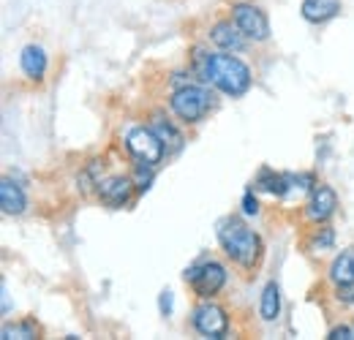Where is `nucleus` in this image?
<instances>
[{
    "mask_svg": "<svg viewBox=\"0 0 354 340\" xmlns=\"http://www.w3.org/2000/svg\"><path fill=\"white\" fill-rule=\"evenodd\" d=\"M335 207H338V193H335L330 185L319 182V185L310 191L308 202H306V207H303V215H306L308 223H324V220H330V218L335 215Z\"/></svg>",
    "mask_w": 354,
    "mask_h": 340,
    "instance_id": "nucleus-9",
    "label": "nucleus"
},
{
    "mask_svg": "<svg viewBox=\"0 0 354 340\" xmlns=\"http://www.w3.org/2000/svg\"><path fill=\"white\" fill-rule=\"evenodd\" d=\"M213 104H216L213 101V93L207 87L194 85V82H185V85L175 87L172 95H169L172 112H175L183 123H188V126L202 123L207 117V112L213 109Z\"/></svg>",
    "mask_w": 354,
    "mask_h": 340,
    "instance_id": "nucleus-3",
    "label": "nucleus"
},
{
    "mask_svg": "<svg viewBox=\"0 0 354 340\" xmlns=\"http://www.w3.org/2000/svg\"><path fill=\"white\" fill-rule=\"evenodd\" d=\"M278 313H281V289L275 281H270L262 292V299H259V316L265 321H275Z\"/></svg>",
    "mask_w": 354,
    "mask_h": 340,
    "instance_id": "nucleus-17",
    "label": "nucleus"
},
{
    "mask_svg": "<svg viewBox=\"0 0 354 340\" xmlns=\"http://www.w3.org/2000/svg\"><path fill=\"white\" fill-rule=\"evenodd\" d=\"M3 340H30L39 335V327L33 321H17V324H3Z\"/></svg>",
    "mask_w": 354,
    "mask_h": 340,
    "instance_id": "nucleus-18",
    "label": "nucleus"
},
{
    "mask_svg": "<svg viewBox=\"0 0 354 340\" xmlns=\"http://www.w3.org/2000/svg\"><path fill=\"white\" fill-rule=\"evenodd\" d=\"M243 213H245V215H257V213H259V202H257L254 191H245V196H243Z\"/></svg>",
    "mask_w": 354,
    "mask_h": 340,
    "instance_id": "nucleus-21",
    "label": "nucleus"
},
{
    "mask_svg": "<svg viewBox=\"0 0 354 340\" xmlns=\"http://www.w3.org/2000/svg\"><path fill=\"white\" fill-rule=\"evenodd\" d=\"M196 71L202 82L213 85L232 98L245 95L251 87V68L240 57L226 52H196Z\"/></svg>",
    "mask_w": 354,
    "mask_h": 340,
    "instance_id": "nucleus-1",
    "label": "nucleus"
},
{
    "mask_svg": "<svg viewBox=\"0 0 354 340\" xmlns=\"http://www.w3.org/2000/svg\"><path fill=\"white\" fill-rule=\"evenodd\" d=\"M191 324H194V330H196L202 338L218 340L229 332V316H226V310H223L221 305L210 302V299H205V302H199V305L194 308Z\"/></svg>",
    "mask_w": 354,
    "mask_h": 340,
    "instance_id": "nucleus-6",
    "label": "nucleus"
},
{
    "mask_svg": "<svg viewBox=\"0 0 354 340\" xmlns=\"http://www.w3.org/2000/svg\"><path fill=\"white\" fill-rule=\"evenodd\" d=\"M153 177H156V167H147V164H136V174H133L136 191H139V193H145V191L150 188Z\"/></svg>",
    "mask_w": 354,
    "mask_h": 340,
    "instance_id": "nucleus-20",
    "label": "nucleus"
},
{
    "mask_svg": "<svg viewBox=\"0 0 354 340\" xmlns=\"http://www.w3.org/2000/svg\"><path fill=\"white\" fill-rule=\"evenodd\" d=\"M133 191H136L133 177H123V174L101 177L98 185H95V193H98V199H101L106 207H123V205H129Z\"/></svg>",
    "mask_w": 354,
    "mask_h": 340,
    "instance_id": "nucleus-8",
    "label": "nucleus"
},
{
    "mask_svg": "<svg viewBox=\"0 0 354 340\" xmlns=\"http://www.w3.org/2000/svg\"><path fill=\"white\" fill-rule=\"evenodd\" d=\"M218 243H221L223 254L234 264H240L243 270H254L265 254L262 237L240 218H226L218 223Z\"/></svg>",
    "mask_w": 354,
    "mask_h": 340,
    "instance_id": "nucleus-2",
    "label": "nucleus"
},
{
    "mask_svg": "<svg viewBox=\"0 0 354 340\" xmlns=\"http://www.w3.org/2000/svg\"><path fill=\"white\" fill-rule=\"evenodd\" d=\"M335 297L341 299L344 305H352L354 302V286H338V289H335Z\"/></svg>",
    "mask_w": 354,
    "mask_h": 340,
    "instance_id": "nucleus-23",
    "label": "nucleus"
},
{
    "mask_svg": "<svg viewBox=\"0 0 354 340\" xmlns=\"http://www.w3.org/2000/svg\"><path fill=\"white\" fill-rule=\"evenodd\" d=\"M126 150L139 164L158 167L164 153H167V144L158 139V133L150 126H131L126 131Z\"/></svg>",
    "mask_w": 354,
    "mask_h": 340,
    "instance_id": "nucleus-4",
    "label": "nucleus"
},
{
    "mask_svg": "<svg viewBox=\"0 0 354 340\" xmlns=\"http://www.w3.org/2000/svg\"><path fill=\"white\" fill-rule=\"evenodd\" d=\"M161 310H164L167 316L172 313V292H164V294H161Z\"/></svg>",
    "mask_w": 354,
    "mask_h": 340,
    "instance_id": "nucleus-24",
    "label": "nucleus"
},
{
    "mask_svg": "<svg viewBox=\"0 0 354 340\" xmlns=\"http://www.w3.org/2000/svg\"><path fill=\"white\" fill-rule=\"evenodd\" d=\"M330 338H333V340H349V338H354V327H349V324H341V327L330 330Z\"/></svg>",
    "mask_w": 354,
    "mask_h": 340,
    "instance_id": "nucleus-22",
    "label": "nucleus"
},
{
    "mask_svg": "<svg viewBox=\"0 0 354 340\" xmlns=\"http://www.w3.org/2000/svg\"><path fill=\"white\" fill-rule=\"evenodd\" d=\"M335 245V232L330 226H322L308 243V251L310 254H322V251H330Z\"/></svg>",
    "mask_w": 354,
    "mask_h": 340,
    "instance_id": "nucleus-19",
    "label": "nucleus"
},
{
    "mask_svg": "<svg viewBox=\"0 0 354 340\" xmlns=\"http://www.w3.org/2000/svg\"><path fill=\"white\" fill-rule=\"evenodd\" d=\"M210 41L221 46L223 52H240L245 46V36L240 33V28L232 19H221L210 28Z\"/></svg>",
    "mask_w": 354,
    "mask_h": 340,
    "instance_id": "nucleus-10",
    "label": "nucleus"
},
{
    "mask_svg": "<svg viewBox=\"0 0 354 340\" xmlns=\"http://www.w3.org/2000/svg\"><path fill=\"white\" fill-rule=\"evenodd\" d=\"M185 281L191 283L196 297L213 299L226 286V267H223L221 261L205 258V261H199V264L185 270Z\"/></svg>",
    "mask_w": 354,
    "mask_h": 340,
    "instance_id": "nucleus-5",
    "label": "nucleus"
},
{
    "mask_svg": "<svg viewBox=\"0 0 354 340\" xmlns=\"http://www.w3.org/2000/svg\"><path fill=\"white\" fill-rule=\"evenodd\" d=\"M257 191H265L272 196H289V174H281V171L262 169L257 182H254Z\"/></svg>",
    "mask_w": 354,
    "mask_h": 340,
    "instance_id": "nucleus-15",
    "label": "nucleus"
},
{
    "mask_svg": "<svg viewBox=\"0 0 354 340\" xmlns=\"http://www.w3.org/2000/svg\"><path fill=\"white\" fill-rule=\"evenodd\" d=\"M232 22L240 28V33L248 41H267L270 39V22H267V14L259 6H251V3L232 6Z\"/></svg>",
    "mask_w": 354,
    "mask_h": 340,
    "instance_id": "nucleus-7",
    "label": "nucleus"
},
{
    "mask_svg": "<svg viewBox=\"0 0 354 340\" xmlns=\"http://www.w3.org/2000/svg\"><path fill=\"white\" fill-rule=\"evenodd\" d=\"M150 128L158 133V139L167 144V153H177L180 147H183V133L177 131L164 115H153V120H150Z\"/></svg>",
    "mask_w": 354,
    "mask_h": 340,
    "instance_id": "nucleus-16",
    "label": "nucleus"
},
{
    "mask_svg": "<svg viewBox=\"0 0 354 340\" xmlns=\"http://www.w3.org/2000/svg\"><path fill=\"white\" fill-rule=\"evenodd\" d=\"M327 275H330L335 289L338 286H354V245L352 248H344L341 254L333 258Z\"/></svg>",
    "mask_w": 354,
    "mask_h": 340,
    "instance_id": "nucleus-13",
    "label": "nucleus"
},
{
    "mask_svg": "<svg viewBox=\"0 0 354 340\" xmlns=\"http://www.w3.org/2000/svg\"><path fill=\"white\" fill-rule=\"evenodd\" d=\"M0 207H3L6 215H19L25 213V207H28L25 191L11 177H3V182H0Z\"/></svg>",
    "mask_w": 354,
    "mask_h": 340,
    "instance_id": "nucleus-14",
    "label": "nucleus"
},
{
    "mask_svg": "<svg viewBox=\"0 0 354 340\" xmlns=\"http://www.w3.org/2000/svg\"><path fill=\"white\" fill-rule=\"evenodd\" d=\"M19 66H22V74L33 82H41L46 74V66H49V57L39 44H28L19 55Z\"/></svg>",
    "mask_w": 354,
    "mask_h": 340,
    "instance_id": "nucleus-11",
    "label": "nucleus"
},
{
    "mask_svg": "<svg viewBox=\"0 0 354 340\" xmlns=\"http://www.w3.org/2000/svg\"><path fill=\"white\" fill-rule=\"evenodd\" d=\"M300 14L310 25H324L341 14V0H303Z\"/></svg>",
    "mask_w": 354,
    "mask_h": 340,
    "instance_id": "nucleus-12",
    "label": "nucleus"
}]
</instances>
